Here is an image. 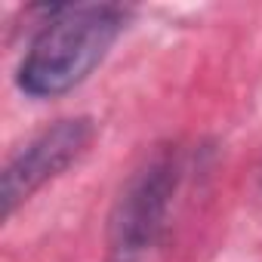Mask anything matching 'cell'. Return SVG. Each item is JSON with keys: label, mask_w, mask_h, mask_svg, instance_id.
<instances>
[{"label": "cell", "mask_w": 262, "mask_h": 262, "mask_svg": "<svg viewBox=\"0 0 262 262\" xmlns=\"http://www.w3.org/2000/svg\"><path fill=\"white\" fill-rule=\"evenodd\" d=\"M129 13L114 4L50 7V19L31 40L16 83L31 99H56L80 86L123 34Z\"/></svg>", "instance_id": "cell-1"}, {"label": "cell", "mask_w": 262, "mask_h": 262, "mask_svg": "<svg viewBox=\"0 0 262 262\" xmlns=\"http://www.w3.org/2000/svg\"><path fill=\"white\" fill-rule=\"evenodd\" d=\"M179 185L173 148L155 151L117 194L108 216V262H139L158 241Z\"/></svg>", "instance_id": "cell-2"}, {"label": "cell", "mask_w": 262, "mask_h": 262, "mask_svg": "<svg viewBox=\"0 0 262 262\" xmlns=\"http://www.w3.org/2000/svg\"><path fill=\"white\" fill-rule=\"evenodd\" d=\"M96 139L93 117H65L28 139L0 173V219H10L34 191L74 167Z\"/></svg>", "instance_id": "cell-3"}]
</instances>
